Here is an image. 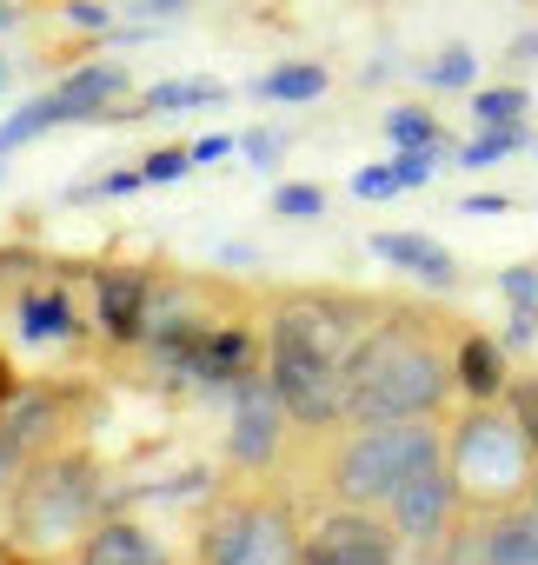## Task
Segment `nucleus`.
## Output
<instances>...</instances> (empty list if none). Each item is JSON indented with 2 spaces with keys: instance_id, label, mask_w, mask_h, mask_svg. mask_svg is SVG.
I'll list each match as a JSON object with an SVG mask.
<instances>
[{
  "instance_id": "nucleus-9",
  "label": "nucleus",
  "mask_w": 538,
  "mask_h": 565,
  "mask_svg": "<svg viewBox=\"0 0 538 565\" xmlns=\"http://www.w3.org/2000/svg\"><path fill=\"white\" fill-rule=\"evenodd\" d=\"M459 479H452V466L445 459H432V466H419L379 512H386V525L399 532V545H419V552H432L445 532H452V519H459Z\"/></svg>"
},
{
  "instance_id": "nucleus-24",
  "label": "nucleus",
  "mask_w": 538,
  "mask_h": 565,
  "mask_svg": "<svg viewBox=\"0 0 538 565\" xmlns=\"http://www.w3.org/2000/svg\"><path fill=\"white\" fill-rule=\"evenodd\" d=\"M273 213H280V220H320V213H326V186H313V180H287V186L273 193Z\"/></svg>"
},
{
  "instance_id": "nucleus-21",
  "label": "nucleus",
  "mask_w": 538,
  "mask_h": 565,
  "mask_svg": "<svg viewBox=\"0 0 538 565\" xmlns=\"http://www.w3.org/2000/svg\"><path fill=\"white\" fill-rule=\"evenodd\" d=\"M518 147H525V120H512V127H478V140L459 147V167H498V160L518 153Z\"/></svg>"
},
{
  "instance_id": "nucleus-29",
  "label": "nucleus",
  "mask_w": 538,
  "mask_h": 565,
  "mask_svg": "<svg viewBox=\"0 0 538 565\" xmlns=\"http://www.w3.org/2000/svg\"><path fill=\"white\" fill-rule=\"evenodd\" d=\"M233 147H239V140H233V134H206V140H193V147H186V153H193V167H213V160H226V153H233Z\"/></svg>"
},
{
  "instance_id": "nucleus-2",
  "label": "nucleus",
  "mask_w": 538,
  "mask_h": 565,
  "mask_svg": "<svg viewBox=\"0 0 538 565\" xmlns=\"http://www.w3.org/2000/svg\"><path fill=\"white\" fill-rule=\"evenodd\" d=\"M445 459L439 419H392V426H340L320 433V499L326 505H359L379 512L419 466Z\"/></svg>"
},
{
  "instance_id": "nucleus-31",
  "label": "nucleus",
  "mask_w": 538,
  "mask_h": 565,
  "mask_svg": "<svg viewBox=\"0 0 538 565\" xmlns=\"http://www.w3.org/2000/svg\"><path fill=\"white\" fill-rule=\"evenodd\" d=\"M505 61H518V67H538V28H525V34H512V47H505Z\"/></svg>"
},
{
  "instance_id": "nucleus-35",
  "label": "nucleus",
  "mask_w": 538,
  "mask_h": 565,
  "mask_svg": "<svg viewBox=\"0 0 538 565\" xmlns=\"http://www.w3.org/2000/svg\"><path fill=\"white\" fill-rule=\"evenodd\" d=\"M14 393H21V373H14V360H8V353H0V406H8Z\"/></svg>"
},
{
  "instance_id": "nucleus-14",
  "label": "nucleus",
  "mask_w": 538,
  "mask_h": 565,
  "mask_svg": "<svg viewBox=\"0 0 538 565\" xmlns=\"http://www.w3.org/2000/svg\"><path fill=\"white\" fill-rule=\"evenodd\" d=\"M373 253L386 266H399L406 279H426V287H459V259L432 233H373Z\"/></svg>"
},
{
  "instance_id": "nucleus-26",
  "label": "nucleus",
  "mask_w": 538,
  "mask_h": 565,
  "mask_svg": "<svg viewBox=\"0 0 538 565\" xmlns=\"http://www.w3.org/2000/svg\"><path fill=\"white\" fill-rule=\"evenodd\" d=\"M180 173H193V153H186V147H160V153L140 160V180H147V186H166V180H180Z\"/></svg>"
},
{
  "instance_id": "nucleus-4",
  "label": "nucleus",
  "mask_w": 538,
  "mask_h": 565,
  "mask_svg": "<svg viewBox=\"0 0 538 565\" xmlns=\"http://www.w3.org/2000/svg\"><path fill=\"white\" fill-rule=\"evenodd\" d=\"M94 512H100V466L67 446L28 459L8 492V525H14V545H28V552L80 539L94 525Z\"/></svg>"
},
{
  "instance_id": "nucleus-1",
  "label": "nucleus",
  "mask_w": 538,
  "mask_h": 565,
  "mask_svg": "<svg viewBox=\"0 0 538 565\" xmlns=\"http://www.w3.org/2000/svg\"><path fill=\"white\" fill-rule=\"evenodd\" d=\"M465 327H452L432 307L386 300V313L366 327V340L346 360V426H392V419H439L452 386V347Z\"/></svg>"
},
{
  "instance_id": "nucleus-30",
  "label": "nucleus",
  "mask_w": 538,
  "mask_h": 565,
  "mask_svg": "<svg viewBox=\"0 0 538 565\" xmlns=\"http://www.w3.org/2000/svg\"><path fill=\"white\" fill-rule=\"evenodd\" d=\"M239 147H246V160H252V167H273V153H280V134H266V127H259V134H246Z\"/></svg>"
},
{
  "instance_id": "nucleus-38",
  "label": "nucleus",
  "mask_w": 538,
  "mask_h": 565,
  "mask_svg": "<svg viewBox=\"0 0 538 565\" xmlns=\"http://www.w3.org/2000/svg\"><path fill=\"white\" fill-rule=\"evenodd\" d=\"M531 147H538V140H531Z\"/></svg>"
},
{
  "instance_id": "nucleus-19",
  "label": "nucleus",
  "mask_w": 538,
  "mask_h": 565,
  "mask_svg": "<svg viewBox=\"0 0 538 565\" xmlns=\"http://www.w3.org/2000/svg\"><path fill=\"white\" fill-rule=\"evenodd\" d=\"M47 127H67V107L54 100V94H41V100H28L14 120H0V153H14V147H28V140H41Z\"/></svg>"
},
{
  "instance_id": "nucleus-18",
  "label": "nucleus",
  "mask_w": 538,
  "mask_h": 565,
  "mask_svg": "<svg viewBox=\"0 0 538 565\" xmlns=\"http://www.w3.org/2000/svg\"><path fill=\"white\" fill-rule=\"evenodd\" d=\"M333 81H326V67H313V61H287V67H273L259 81V94L266 100H287V107H300V100H320Z\"/></svg>"
},
{
  "instance_id": "nucleus-34",
  "label": "nucleus",
  "mask_w": 538,
  "mask_h": 565,
  "mask_svg": "<svg viewBox=\"0 0 538 565\" xmlns=\"http://www.w3.org/2000/svg\"><path fill=\"white\" fill-rule=\"evenodd\" d=\"M80 28H107V8H94V0H74V8H67Z\"/></svg>"
},
{
  "instance_id": "nucleus-11",
  "label": "nucleus",
  "mask_w": 538,
  "mask_h": 565,
  "mask_svg": "<svg viewBox=\"0 0 538 565\" xmlns=\"http://www.w3.org/2000/svg\"><path fill=\"white\" fill-rule=\"evenodd\" d=\"M74 565H180L140 519H94L80 532V552Z\"/></svg>"
},
{
  "instance_id": "nucleus-20",
  "label": "nucleus",
  "mask_w": 538,
  "mask_h": 565,
  "mask_svg": "<svg viewBox=\"0 0 538 565\" xmlns=\"http://www.w3.org/2000/svg\"><path fill=\"white\" fill-rule=\"evenodd\" d=\"M498 406L512 413V426L525 433V446H531V459H538V373H512L505 393H498Z\"/></svg>"
},
{
  "instance_id": "nucleus-33",
  "label": "nucleus",
  "mask_w": 538,
  "mask_h": 565,
  "mask_svg": "<svg viewBox=\"0 0 538 565\" xmlns=\"http://www.w3.org/2000/svg\"><path fill=\"white\" fill-rule=\"evenodd\" d=\"M133 186H147V180H140V167H127V173H107V180H100V193H133Z\"/></svg>"
},
{
  "instance_id": "nucleus-32",
  "label": "nucleus",
  "mask_w": 538,
  "mask_h": 565,
  "mask_svg": "<svg viewBox=\"0 0 538 565\" xmlns=\"http://www.w3.org/2000/svg\"><path fill=\"white\" fill-rule=\"evenodd\" d=\"M505 206H512L505 193H472V200H459V213H478V220H485V213H505Z\"/></svg>"
},
{
  "instance_id": "nucleus-6",
  "label": "nucleus",
  "mask_w": 538,
  "mask_h": 565,
  "mask_svg": "<svg viewBox=\"0 0 538 565\" xmlns=\"http://www.w3.org/2000/svg\"><path fill=\"white\" fill-rule=\"evenodd\" d=\"M266 386L287 406V419L320 439V433H340L346 426V366H333L326 353H313L306 340L293 333H266Z\"/></svg>"
},
{
  "instance_id": "nucleus-12",
  "label": "nucleus",
  "mask_w": 538,
  "mask_h": 565,
  "mask_svg": "<svg viewBox=\"0 0 538 565\" xmlns=\"http://www.w3.org/2000/svg\"><path fill=\"white\" fill-rule=\"evenodd\" d=\"M505 380H512V353H505V340H492V333H459V347H452V386H459V399H472V406H492L498 393H505Z\"/></svg>"
},
{
  "instance_id": "nucleus-10",
  "label": "nucleus",
  "mask_w": 538,
  "mask_h": 565,
  "mask_svg": "<svg viewBox=\"0 0 538 565\" xmlns=\"http://www.w3.org/2000/svg\"><path fill=\"white\" fill-rule=\"evenodd\" d=\"M94 320L114 347H140L153 327V273L147 266H100L94 273Z\"/></svg>"
},
{
  "instance_id": "nucleus-36",
  "label": "nucleus",
  "mask_w": 538,
  "mask_h": 565,
  "mask_svg": "<svg viewBox=\"0 0 538 565\" xmlns=\"http://www.w3.org/2000/svg\"><path fill=\"white\" fill-rule=\"evenodd\" d=\"M8 87H14V61H8V54H0V94H8Z\"/></svg>"
},
{
  "instance_id": "nucleus-22",
  "label": "nucleus",
  "mask_w": 538,
  "mask_h": 565,
  "mask_svg": "<svg viewBox=\"0 0 538 565\" xmlns=\"http://www.w3.org/2000/svg\"><path fill=\"white\" fill-rule=\"evenodd\" d=\"M386 134H392V147H439L445 153V127L426 107H392L386 114Z\"/></svg>"
},
{
  "instance_id": "nucleus-25",
  "label": "nucleus",
  "mask_w": 538,
  "mask_h": 565,
  "mask_svg": "<svg viewBox=\"0 0 538 565\" xmlns=\"http://www.w3.org/2000/svg\"><path fill=\"white\" fill-rule=\"evenodd\" d=\"M472 74H478V54L472 47H445L432 61V87H472Z\"/></svg>"
},
{
  "instance_id": "nucleus-28",
  "label": "nucleus",
  "mask_w": 538,
  "mask_h": 565,
  "mask_svg": "<svg viewBox=\"0 0 538 565\" xmlns=\"http://www.w3.org/2000/svg\"><path fill=\"white\" fill-rule=\"evenodd\" d=\"M353 193L359 200H392L399 180H392V167H366V173H353Z\"/></svg>"
},
{
  "instance_id": "nucleus-27",
  "label": "nucleus",
  "mask_w": 538,
  "mask_h": 565,
  "mask_svg": "<svg viewBox=\"0 0 538 565\" xmlns=\"http://www.w3.org/2000/svg\"><path fill=\"white\" fill-rule=\"evenodd\" d=\"M498 294H505V300H518V307L531 313V307H538V273H531V266H512V273H498Z\"/></svg>"
},
{
  "instance_id": "nucleus-13",
  "label": "nucleus",
  "mask_w": 538,
  "mask_h": 565,
  "mask_svg": "<svg viewBox=\"0 0 538 565\" xmlns=\"http://www.w3.org/2000/svg\"><path fill=\"white\" fill-rule=\"evenodd\" d=\"M127 94H133V74H127L120 61H87V67H74V74L54 87V100L67 107V120H107Z\"/></svg>"
},
{
  "instance_id": "nucleus-23",
  "label": "nucleus",
  "mask_w": 538,
  "mask_h": 565,
  "mask_svg": "<svg viewBox=\"0 0 538 565\" xmlns=\"http://www.w3.org/2000/svg\"><path fill=\"white\" fill-rule=\"evenodd\" d=\"M472 120H478V127H512V120H525V87H478V94H472Z\"/></svg>"
},
{
  "instance_id": "nucleus-15",
  "label": "nucleus",
  "mask_w": 538,
  "mask_h": 565,
  "mask_svg": "<svg viewBox=\"0 0 538 565\" xmlns=\"http://www.w3.org/2000/svg\"><path fill=\"white\" fill-rule=\"evenodd\" d=\"M485 565H538V505L531 499L485 512Z\"/></svg>"
},
{
  "instance_id": "nucleus-8",
  "label": "nucleus",
  "mask_w": 538,
  "mask_h": 565,
  "mask_svg": "<svg viewBox=\"0 0 538 565\" xmlns=\"http://www.w3.org/2000/svg\"><path fill=\"white\" fill-rule=\"evenodd\" d=\"M300 565H399V532L379 512L326 505L300 539Z\"/></svg>"
},
{
  "instance_id": "nucleus-3",
  "label": "nucleus",
  "mask_w": 538,
  "mask_h": 565,
  "mask_svg": "<svg viewBox=\"0 0 538 565\" xmlns=\"http://www.w3.org/2000/svg\"><path fill=\"white\" fill-rule=\"evenodd\" d=\"M300 499L280 486H259V472H246V486L219 492L193 532V558L200 565H300Z\"/></svg>"
},
{
  "instance_id": "nucleus-16",
  "label": "nucleus",
  "mask_w": 538,
  "mask_h": 565,
  "mask_svg": "<svg viewBox=\"0 0 538 565\" xmlns=\"http://www.w3.org/2000/svg\"><path fill=\"white\" fill-rule=\"evenodd\" d=\"M14 320H21V340H74L80 333V307L67 287H28Z\"/></svg>"
},
{
  "instance_id": "nucleus-5",
  "label": "nucleus",
  "mask_w": 538,
  "mask_h": 565,
  "mask_svg": "<svg viewBox=\"0 0 538 565\" xmlns=\"http://www.w3.org/2000/svg\"><path fill=\"white\" fill-rule=\"evenodd\" d=\"M445 466L459 479V499L465 505H512L531 492V446L525 433L512 426V413L492 399V406H472L459 419V433L445 439Z\"/></svg>"
},
{
  "instance_id": "nucleus-7",
  "label": "nucleus",
  "mask_w": 538,
  "mask_h": 565,
  "mask_svg": "<svg viewBox=\"0 0 538 565\" xmlns=\"http://www.w3.org/2000/svg\"><path fill=\"white\" fill-rule=\"evenodd\" d=\"M287 439H293V419L273 399L266 373L239 380L233 386V426H226V466H239V472H273L287 459Z\"/></svg>"
},
{
  "instance_id": "nucleus-17",
  "label": "nucleus",
  "mask_w": 538,
  "mask_h": 565,
  "mask_svg": "<svg viewBox=\"0 0 538 565\" xmlns=\"http://www.w3.org/2000/svg\"><path fill=\"white\" fill-rule=\"evenodd\" d=\"M213 100H226V87L219 81H160V87H147L133 107H114L107 120H147V114H186V107H213Z\"/></svg>"
},
{
  "instance_id": "nucleus-37",
  "label": "nucleus",
  "mask_w": 538,
  "mask_h": 565,
  "mask_svg": "<svg viewBox=\"0 0 538 565\" xmlns=\"http://www.w3.org/2000/svg\"><path fill=\"white\" fill-rule=\"evenodd\" d=\"M525 499H531V505H538V459H531V492H525Z\"/></svg>"
}]
</instances>
